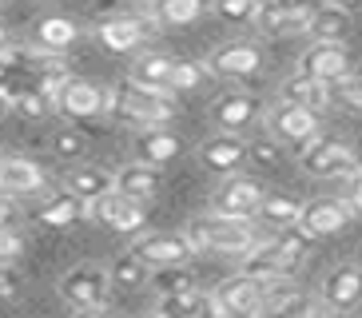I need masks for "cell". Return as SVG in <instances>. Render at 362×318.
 <instances>
[{"instance_id":"cell-1","label":"cell","mask_w":362,"mask_h":318,"mask_svg":"<svg viewBox=\"0 0 362 318\" xmlns=\"http://www.w3.org/2000/svg\"><path fill=\"white\" fill-rule=\"evenodd\" d=\"M107 116L132 127H168L175 119V100L171 92H151L124 80L107 92Z\"/></svg>"},{"instance_id":"cell-2","label":"cell","mask_w":362,"mask_h":318,"mask_svg":"<svg viewBox=\"0 0 362 318\" xmlns=\"http://www.w3.org/2000/svg\"><path fill=\"white\" fill-rule=\"evenodd\" d=\"M187 243L199 251H215V254H235V259H243L251 247L259 243L255 227L251 219H231V215H203V219H192L187 223Z\"/></svg>"},{"instance_id":"cell-3","label":"cell","mask_w":362,"mask_h":318,"mask_svg":"<svg viewBox=\"0 0 362 318\" xmlns=\"http://www.w3.org/2000/svg\"><path fill=\"white\" fill-rule=\"evenodd\" d=\"M298 163H303V171H307L310 179H346V175H358L362 171L351 143L327 139V136L310 139L307 148L298 151Z\"/></svg>"},{"instance_id":"cell-4","label":"cell","mask_w":362,"mask_h":318,"mask_svg":"<svg viewBox=\"0 0 362 318\" xmlns=\"http://www.w3.org/2000/svg\"><path fill=\"white\" fill-rule=\"evenodd\" d=\"M267 127H271V136L291 151H303L310 139L319 136V112H310V107H298V104H287V100H279L271 112H267Z\"/></svg>"},{"instance_id":"cell-5","label":"cell","mask_w":362,"mask_h":318,"mask_svg":"<svg viewBox=\"0 0 362 318\" xmlns=\"http://www.w3.org/2000/svg\"><path fill=\"white\" fill-rule=\"evenodd\" d=\"M107 295H112V283H107L104 266H76L60 278V298L80 314V310H96L107 307Z\"/></svg>"},{"instance_id":"cell-6","label":"cell","mask_w":362,"mask_h":318,"mask_svg":"<svg viewBox=\"0 0 362 318\" xmlns=\"http://www.w3.org/2000/svg\"><path fill=\"white\" fill-rule=\"evenodd\" d=\"M151 32H156V20H151V16L124 12V16H107V20L96 24V40L104 44L107 52L128 56V52H139V48L148 44Z\"/></svg>"},{"instance_id":"cell-7","label":"cell","mask_w":362,"mask_h":318,"mask_svg":"<svg viewBox=\"0 0 362 318\" xmlns=\"http://www.w3.org/2000/svg\"><path fill=\"white\" fill-rule=\"evenodd\" d=\"M52 107L60 112L64 119H96L107 112V92L92 80H80V76H68L60 92H56Z\"/></svg>"},{"instance_id":"cell-8","label":"cell","mask_w":362,"mask_h":318,"mask_svg":"<svg viewBox=\"0 0 362 318\" xmlns=\"http://www.w3.org/2000/svg\"><path fill=\"white\" fill-rule=\"evenodd\" d=\"M263 195H267L263 183L235 171V175H227V179H223V187L215 191L211 211H215V215H231V219H255Z\"/></svg>"},{"instance_id":"cell-9","label":"cell","mask_w":362,"mask_h":318,"mask_svg":"<svg viewBox=\"0 0 362 318\" xmlns=\"http://www.w3.org/2000/svg\"><path fill=\"white\" fill-rule=\"evenodd\" d=\"M88 215L96 223H104L107 231H119V235H136V231H144V223H148V207L128 199V195H119L116 187L107 191V195H100V199L88 207Z\"/></svg>"},{"instance_id":"cell-10","label":"cell","mask_w":362,"mask_h":318,"mask_svg":"<svg viewBox=\"0 0 362 318\" xmlns=\"http://www.w3.org/2000/svg\"><path fill=\"white\" fill-rule=\"evenodd\" d=\"M211 298L227 318H255V310L263 307V283L239 271V275L223 278V283L215 286Z\"/></svg>"},{"instance_id":"cell-11","label":"cell","mask_w":362,"mask_h":318,"mask_svg":"<svg viewBox=\"0 0 362 318\" xmlns=\"http://www.w3.org/2000/svg\"><path fill=\"white\" fill-rule=\"evenodd\" d=\"M132 254H139L148 266H175V263H192L195 247L187 243L183 231H148L136 239Z\"/></svg>"},{"instance_id":"cell-12","label":"cell","mask_w":362,"mask_h":318,"mask_svg":"<svg viewBox=\"0 0 362 318\" xmlns=\"http://www.w3.org/2000/svg\"><path fill=\"white\" fill-rule=\"evenodd\" d=\"M351 219H354L351 199H315V203H303V211H298V227L310 239H327V235L346 231Z\"/></svg>"},{"instance_id":"cell-13","label":"cell","mask_w":362,"mask_h":318,"mask_svg":"<svg viewBox=\"0 0 362 318\" xmlns=\"http://www.w3.org/2000/svg\"><path fill=\"white\" fill-rule=\"evenodd\" d=\"M362 302V263H342L322 278V307L346 314Z\"/></svg>"},{"instance_id":"cell-14","label":"cell","mask_w":362,"mask_h":318,"mask_svg":"<svg viewBox=\"0 0 362 318\" xmlns=\"http://www.w3.org/2000/svg\"><path fill=\"white\" fill-rule=\"evenodd\" d=\"M298 72L330 84V80L351 72V52L342 48V40H310V48L298 56Z\"/></svg>"},{"instance_id":"cell-15","label":"cell","mask_w":362,"mask_h":318,"mask_svg":"<svg viewBox=\"0 0 362 318\" xmlns=\"http://www.w3.org/2000/svg\"><path fill=\"white\" fill-rule=\"evenodd\" d=\"M0 191L4 195H44L48 191V175L36 159L28 155H0Z\"/></svg>"},{"instance_id":"cell-16","label":"cell","mask_w":362,"mask_h":318,"mask_svg":"<svg viewBox=\"0 0 362 318\" xmlns=\"http://www.w3.org/2000/svg\"><path fill=\"white\" fill-rule=\"evenodd\" d=\"M263 68V48L251 40H231L223 48H215L211 60H207V72L227 76V80H243V76H255Z\"/></svg>"},{"instance_id":"cell-17","label":"cell","mask_w":362,"mask_h":318,"mask_svg":"<svg viewBox=\"0 0 362 318\" xmlns=\"http://www.w3.org/2000/svg\"><path fill=\"white\" fill-rule=\"evenodd\" d=\"M259 116H263V104L247 92H227L211 104V124L219 131H235V136L247 131L251 124H259Z\"/></svg>"},{"instance_id":"cell-18","label":"cell","mask_w":362,"mask_h":318,"mask_svg":"<svg viewBox=\"0 0 362 318\" xmlns=\"http://www.w3.org/2000/svg\"><path fill=\"white\" fill-rule=\"evenodd\" d=\"M199 159H203V167L219 171V175H235L247 163V143L235 131H219V136L199 143Z\"/></svg>"},{"instance_id":"cell-19","label":"cell","mask_w":362,"mask_h":318,"mask_svg":"<svg viewBox=\"0 0 362 318\" xmlns=\"http://www.w3.org/2000/svg\"><path fill=\"white\" fill-rule=\"evenodd\" d=\"M160 187H163V175H160V167H151V163H124V167L116 171V191L119 195H128V199H136V203H144L148 207L156 195H160Z\"/></svg>"},{"instance_id":"cell-20","label":"cell","mask_w":362,"mask_h":318,"mask_svg":"<svg viewBox=\"0 0 362 318\" xmlns=\"http://www.w3.org/2000/svg\"><path fill=\"white\" fill-rule=\"evenodd\" d=\"M132 151H136L139 163H151V167H163L183 151L180 136H171L168 127H139L136 139H132Z\"/></svg>"},{"instance_id":"cell-21","label":"cell","mask_w":362,"mask_h":318,"mask_svg":"<svg viewBox=\"0 0 362 318\" xmlns=\"http://www.w3.org/2000/svg\"><path fill=\"white\" fill-rule=\"evenodd\" d=\"M112 187H116V171L96 167V163L72 167V171L64 175V191H68V195H76V199L84 203V207H92V203H96L100 195H107Z\"/></svg>"},{"instance_id":"cell-22","label":"cell","mask_w":362,"mask_h":318,"mask_svg":"<svg viewBox=\"0 0 362 318\" xmlns=\"http://www.w3.org/2000/svg\"><path fill=\"white\" fill-rule=\"evenodd\" d=\"M171 68H175V60L163 52H139L136 60H132L128 68V80L139 88H151V92H168L171 84Z\"/></svg>"},{"instance_id":"cell-23","label":"cell","mask_w":362,"mask_h":318,"mask_svg":"<svg viewBox=\"0 0 362 318\" xmlns=\"http://www.w3.org/2000/svg\"><path fill=\"white\" fill-rule=\"evenodd\" d=\"M279 100L298 104V107H310V112H322V107L330 104V88L322 84V80H315V76H307V72H295L291 80H283Z\"/></svg>"},{"instance_id":"cell-24","label":"cell","mask_w":362,"mask_h":318,"mask_svg":"<svg viewBox=\"0 0 362 318\" xmlns=\"http://www.w3.org/2000/svg\"><path fill=\"white\" fill-rule=\"evenodd\" d=\"M76 40H80V24L72 16H44L33 32V44L44 52H68Z\"/></svg>"},{"instance_id":"cell-25","label":"cell","mask_w":362,"mask_h":318,"mask_svg":"<svg viewBox=\"0 0 362 318\" xmlns=\"http://www.w3.org/2000/svg\"><path fill=\"white\" fill-rule=\"evenodd\" d=\"M243 275L259 278V283L279 278V275H291L287 263H283V254H279V247H275V239H259V243L243 254Z\"/></svg>"},{"instance_id":"cell-26","label":"cell","mask_w":362,"mask_h":318,"mask_svg":"<svg viewBox=\"0 0 362 318\" xmlns=\"http://www.w3.org/2000/svg\"><path fill=\"white\" fill-rule=\"evenodd\" d=\"M80 215H88V207L80 199H76V195H48V199L40 203V207H36V215L33 219L40 223V227H52V231H64V227H72L76 219H80Z\"/></svg>"},{"instance_id":"cell-27","label":"cell","mask_w":362,"mask_h":318,"mask_svg":"<svg viewBox=\"0 0 362 318\" xmlns=\"http://www.w3.org/2000/svg\"><path fill=\"white\" fill-rule=\"evenodd\" d=\"M148 275L151 266L139 259V254H119L116 263L107 266V283H112V290H124V295H136V290H144L148 286Z\"/></svg>"},{"instance_id":"cell-28","label":"cell","mask_w":362,"mask_h":318,"mask_svg":"<svg viewBox=\"0 0 362 318\" xmlns=\"http://www.w3.org/2000/svg\"><path fill=\"white\" fill-rule=\"evenodd\" d=\"M315 4L319 0H295L283 16H275V20L263 28V36H271V40H287V36H307V24L310 16H315Z\"/></svg>"},{"instance_id":"cell-29","label":"cell","mask_w":362,"mask_h":318,"mask_svg":"<svg viewBox=\"0 0 362 318\" xmlns=\"http://www.w3.org/2000/svg\"><path fill=\"white\" fill-rule=\"evenodd\" d=\"M351 32V12L334 8V4H315V16L307 24V36L310 40H342Z\"/></svg>"},{"instance_id":"cell-30","label":"cell","mask_w":362,"mask_h":318,"mask_svg":"<svg viewBox=\"0 0 362 318\" xmlns=\"http://www.w3.org/2000/svg\"><path fill=\"white\" fill-rule=\"evenodd\" d=\"M203 12H207V0H156L151 20L163 28H180V24H195Z\"/></svg>"},{"instance_id":"cell-31","label":"cell","mask_w":362,"mask_h":318,"mask_svg":"<svg viewBox=\"0 0 362 318\" xmlns=\"http://www.w3.org/2000/svg\"><path fill=\"white\" fill-rule=\"evenodd\" d=\"M148 286L156 295H183V290H195V271L187 263H175V266H151Z\"/></svg>"},{"instance_id":"cell-32","label":"cell","mask_w":362,"mask_h":318,"mask_svg":"<svg viewBox=\"0 0 362 318\" xmlns=\"http://www.w3.org/2000/svg\"><path fill=\"white\" fill-rule=\"evenodd\" d=\"M298 211H303V203L298 199H291V195H271L267 191L263 195V203H259V211H255V219L263 223V227H291V223H298Z\"/></svg>"},{"instance_id":"cell-33","label":"cell","mask_w":362,"mask_h":318,"mask_svg":"<svg viewBox=\"0 0 362 318\" xmlns=\"http://www.w3.org/2000/svg\"><path fill=\"white\" fill-rule=\"evenodd\" d=\"M271 239H275V247H279V254H283L287 271H295V266L303 263V259H307V251L315 247V239H310V235L303 231L298 223H291V227H279V231L271 235Z\"/></svg>"},{"instance_id":"cell-34","label":"cell","mask_w":362,"mask_h":318,"mask_svg":"<svg viewBox=\"0 0 362 318\" xmlns=\"http://www.w3.org/2000/svg\"><path fill=\"white\" fill-rule=\"evenodd\" d=\"M211 302V295H203V290H183V295H163L156 314L160 318H195L203 307Z\"/></svg>"},{"instance_id":"cell-35","label":"cell","mask_w":362,"mask_h":318,"mask_svg":"<svg viewBox=\"0 0 362 318\" xmlns=\"http://www.w3.org/2000/svg\"><path fill=\"white\" fill-rule=\"evenodd\" d=\"M8 107L24 119H44L52 116V100L40 92V88H12L8 92Z\"/></svg>"},{"instance_id":"cell-36","label":"cell","mask_w":362,"mask_h":318,"mask_svg":"<svg viewBox=\"0 0 362 318\" xmlns=\"http://www.w3.org/2000/svg\"><path fill=\"white\" fill-rule=\"evenodd\" d=\"M330 104H339V107H346V112H358L362 116V76H354V72H346V76H339V80H330Z\"/></svg>"},{"instance_id":"cell-37","label":"cell","mask_w":362,"mask_h":318,"mask_svg":"<svg viewBox=\"0 0 362 318\" xmlns=\"http://www.w3.org/2000/svg\"><path fill=\"white\" fill-rule=\"evenodd\" d=\"M203 80H207V64L199 60H175V68H171V84L168 92H192V88H199Z\"/></svg>"},{"instance_id":"cell-38","label":"cell","mask_w":362,"mask_h":318,"mask_svg":"<svg viewBox=\"0 0 362 318\" xmlns=\"http://www.w3.org/2000/svg\"><path fill=\"white\" fill-rule=\"evenodd\" d=\"M52 151H56V159H64V163H72V159H80L88 151V139H84V131H76V127H60L52 136Z\"/></svg>"},{"instance_id":"cell-39","label":"cell","mask_w":362,"mask_h":318,"mask_svg":"<svg viewBox=\"0 0 362 318\" xmlns=\"http://www.w3.org/2000/svg\"><path fill=\"white\" fill-rule=\"evenodd\" d=\"M211 8L227 24H247V20H255L259 0H211Z\"/></svg>"},{"instance_id":"cell-40","label":"cell","mask_w":362,"mask_h":318,"mask_svg":"<svg viewBox=\"0 0 362 318\" xmlns=\"http://www.w3.org/2000/svg\"><path fill=\"white\" fill-rule=\"evenodd\" d=\"M247 159L259 163V167H275L279 159H283V143L275 136H263V139H251L247 143Z\"/></svg>"},{"instance_id":"cell-41","label":"cell","mask_w":362,"mask_h":318,"mask_svg":"<svg viewBox=\"0 0 362 318\" xmlns=\"http://www.w3.org/2000/svg\"><path fill=\"white\" fill-rule=\"evenodd\" d=\"M24 259V235L16 227H0V266H16Z\"/></svg>"},{"instance_id":"cell-42","label":"cell","mask_w":362,"mask_h":318,"mask_svg":"<svg viewBox=\"0 0 362 318\" xmlns=\"http://www.w3.org/2000/svg\"><path fill=\"white\" fill-rule=\"evenodd\" d=\"M24 72V64H21V48H4V52H0V92L8 95L12 88H16V76Z\"/></svg>"},{"instance_id":"cell-43","label":"cell","mask_w":362,"mask_h":318,"mask_svg":"<svg viewBox=\"0 0 362 318\" xmlns=\"http://www.w3.org/2000/svg\"><path fill=\"white\" fill-rule=\"evenodd\" d=\"M295 0H259V8H255V24H259V32L267 28V24L275 20V16H283V12L291 8Z\"/></svg>"},{"instance_id":"cell-44","label":"cell","mask_w":362,"mask_h":318,"mask_svg":"<svg viewBox=\"0 0 362 318\" xmlns=\"http://www.w3.org/2000/svg\"><path fill=\"white\" fill-rule=\"evenodd\" d=\"M0 227H21V199L0 191Z\"/></svg>"},{"instance_id":"cell-45","label":"cell","mask_w":362,"mask_h":318,"mask_svg":"<svg viewBox=\"0 0 362 318\" xmlns=\"http://www.w3.org/2000/svg\"><path fill=\"white\" fill-rule=\"evenodd\" d=\"M21 295V275L16 266H0V298H16Z\"/></svg>"},{"instance_id":"cell-46","label":"cell","mask_w":362,"mask_h":318,"mask_svg":"<svg viewBox=\"0 0 362 318\" xmlns=\"http://www.w3.org/2000/svg\"><path fill=\"white\" fill-rule=\"evenodd\" d=\"M351 207H354V215H362V171L354 175V191H351Z\"/></svg>"},{"instance_id":"cell-47","label":"cell","mask_w":362,"mask_h":318,"mask_svg":"<svg viewBox=\"0 0 362 318\" xmlns=\"http://www.w3.org/2000/svg\"><path fill=\"white\" fill-rule=\"evenodd\" d=\"M322 4H334V8H342V12H362V0H322Z\"/></svg>"},{"instance_id":"cell-48","label":"cell","mask_w":362,"mask_h":318,"mask_svg":"<svg viewBox=\"0 0 362 318\" xmlns=\"http://www.w3.org/2000/svg\"><path fill=\"white\" fill-rule=\"evenodd\" d=\"M80 318H119V314L107 307H96V310H80Z\"/></svg>"},{"instance_id":"cell-49","label":"cell","mask_w":362,"mask_h":318,"mask_svg":"<svg viewBox=\"0 0 362 318\" xmlns=\"http://www.w3.org/2000/svg\"><path fill=\"white\" fill-rule=\"evenodd\" d=\"M195 318H227V314H223V310H219V307H215V298H211V302H207V307H203V310H199V314H195Z\"/></svg>"},{"instance_id":"cell-50","label":"cell","mask_w":362,"mask_h":318,"mask_svg":"<svg viewBox=\"0 0 362 318\" xmlns=\"http://www.w3.org/2000/svg\"><path fill=\"white\" fill-rule=\"evenodd\" d=\"M4 48H8V28L0 24V52H4Z\"/></svg>"},{"instance_id":"cell-51","label":"cell","mask_w":362,"mask_h":318,"mask_svg":"<svg viewBox=\"0 0 362 318\" xmlns=\"http://www.w3.org/2000/svg\"><path fill=\"white\" fill-rule=\"evenodd\" d=\"M4 112H8V95L0 92V116H4Z\"/></svg>"},{"instance_id":"cell-52","label":"cell","mask_w":362,"mask_h":318,"mask_svg":"<svg viewBox=\"0 0 362 318\" xmlns=\"http://www.w3.org/2000/svg\"><path fill=\"white\" fill-rule=\"evenodd\" d=\"M307 318H330V314H322V310H310V314Z\"/></svg>"},{"instance_id":"cell-53","label":"cell","mask_w":362,"mask_h":318,"mask_svg":"<svg viewBox=\"0 0 362 318\" xmlns=\"http://www.w3.org/2000/svg\"><path fill=\"white\" fill-rule=\"evenodd\" d=\"M354 310H358V318H362V302H358V307H354Z\"/></svg>"},{"instance_id":"cell-54","label":"cell","mask_w":362,"mask_h":318,"mask_svg":"<svg viewBox=\"0 0 362 318\" xmlns=\"http://www.w3.org/2000/svg\"><path fill=\"white\" fill-rule=\"evenodd\" d=\"M358 263H362V247H358Z\"/></svg>"},{"instance_id":"cell-55","label":"cell","mask_w":362,"mask_h":318,"mask_svg":"<svg viewBox=\"0 0 362 318\" xmlns=\"http://www.w3.org/2000/svg\"><path fill=\"white\" fill-rule=\"evenodd\" d=\"M144 318H160V314H144Z\"/></svg>"},{"instance_id":"cell-56","label":"cell","mask_w":362,"mask_h":318,"mask_svg":"<svg viewBox=\"0 0 362 318\" xmlns=\"http://www.w3.org/2000/svg\"><path fill=\"white\" fill-rule=\"evenodd\" d=\"M144 4H156V0H144Z\"/></svg>"}]
</instances>
